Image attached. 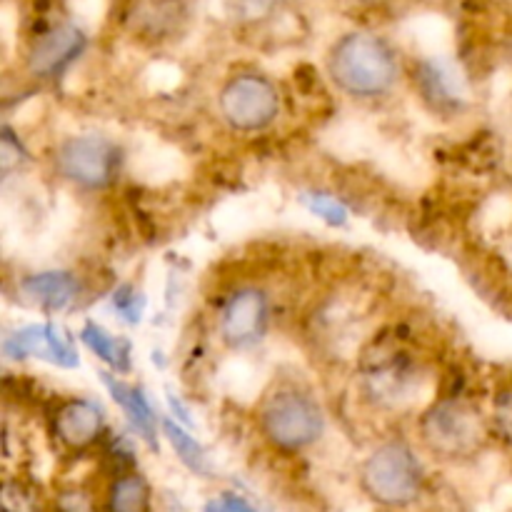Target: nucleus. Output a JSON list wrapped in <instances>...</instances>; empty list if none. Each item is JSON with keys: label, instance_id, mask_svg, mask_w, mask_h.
Wrapping results in <instances>:
<instances>
[{"label": "nucleus", "instance_id": "obj_23", "mask_svg": "<svg viewBox=\"0 0 512 512\" xmlns=\"http://www.w3.org/2000/svg\"><path fill=\"white\" fill-rule=\"evenodd\" d=\"M308 208L313 210L315 215H320L323 220L333 225H343L345 223V208L333 200L330 195H310L308 198Z\"/></svg>", "mask_w": 512, "mask_h": 512}, {"label": "nucleus", "instance_id": "obj_18", "mask_svg": "<svg viewBox=\"0 0 512 512\" xmlns=\"http://www.w3.org/2000/svg\"><path fill=\"white\" fill-rule=\"evenodd\" d=\"M490 430L512 448V385L498 390L490 410Z\"/></svg>", "mask_w": 512, "mask_h": 512}, {"label": "nucleus", "instance_id": "obj_12", "mask_svg": "<svg viewBox=\"0 0 512 512\" xmlns=\"http://www.w3.org/2000/svg\"><path fill=\"white\" fill-rule=\"evenodd\" d=\"M83 293V280L73 270H38L20 280V298L48 313H63Z\"/></svg>", "mask_w": 512, "mask_h": 512}, {"label": "nucleus", "instance_id": "obj_25", "mask_svg": "<svg viewBox=\"0 0 512 512\" xmlns=\"http://www.w3.org/2000/svg\"><path fill=\"white\" fill-rule=\"evenodd\" d=\"M205 512H253V508L235 495H223L218 500H210Z\"/></svg>", "mask_w": 512, "mask_h": 512}, {"label": "nucleus", "instance_id": "obj_10", "mask_svg": "<svg viewBox=\"0 0 512 512\" xmlns=\"http://www.w3.org/2000/svg\"><path fill=\"white\" fill-rule=\"evenodd\" d=\"M50 430L60 448L68 453H85L105 435V410L90 398H65L50 418Z\"/></svg>", "mask_w": 512, "mask_h": 512}, {"label": "nucleus", "instance_id": "obj_17", "mask_svg": "<svg viewBox=\"0 0 512 512\" xmlns=\"http://www.w3.org/2000/svg\"><path fill=\"white\" fill-rule=\"evenodd\" d=\"M160 425H163L165 440H168L170 448L175 450V455L183 460L185 468H190L198 475H210V460H208V453L203 450V445H200L193 435L185 433L180 425H175L173 420L165 418Z\"/></svg>", "mask_w": 512, "mask_h": 512}, {"label": "nucleus", "instance_id": "obj_3", "mask_svg": "<svg viewBox=\"0 0 512 512\" xmlns=\"http://www.w3.org/2000/svg\"><path fill=\"white\" fill-rule=\"evenodd\" d=\"M490 418L463 395L433 400L418 418V435L430 455L448 463L470 460L488 443Z\"/></svg>", "mask_w": 512, "mask_h": 512}, {"label": "nucleus", "instance_id": "obj_6", "mask_svg": "<svg viewBox=\"0 0 512 512\" xmlns=\"http://www.w3.org/2000/svg\"><path fill=\"white\" fill-rule=\"evenodd\" d=\"M123 168V148L100 133L70 135L53 153V170L63 183L83 193H100L118 180Z\"/></svg>", "mask_w": 512, "mask_h": 512}, {"label": "nucleus", "instance_id": "obj_13", "mask_svg": "<svg viewBox=\"0 0 512 512\" xmlns=\"http://www.w3.org/2000/svg\"><path fill=\"white\" fill-rule=\"evenodd\" d=\"M413 83L420 98L435 113H458L465 103L463 85H460L458 73L450 65L438 63V60H423L415 65Z\"/></svg>", "mask_w": 512, "mask_h": 512}, {"label": "nucleus", "instance_id": "obj_4", "mask_svg": "<svg viewBox=\"0 0 512 512\" xmlns=\"http://www.w3.org/2000/svg\"><path fill=\"white\" fill-rule=\"evenodd\" d=\"M280 108H283V95H280L278 83L263 70H235L218 90L220 118L240 135L268 130L278 120Z\"/></svg>", "mask_w": 512, "mask_h": 512}, {"label": "nucleus", "instance_id": "obj_19", "mask_svg": "<svg viewBox=\"0 0 512 512\" xmlns=\"http://www.w3.org/2000/svg\"><path fill=\"white\" fill-rule=\"evenodd\" d=\"M283 0H233V15L243 25H263L278 15Z\"/></svg>", "mask_w": 512, "mask_h": 512}, {"label": "nucleus", "instance_id": "obj_7", "mask_svg": "<svg viewBox=\"0 0 512 512\" xmlns=\"http://www.w3.org/2000/svg\"><path fill=\"white\" fill-rule=\"evenodd\" d=\"M423 370L408 350L383 348L368 353L360 368V393L380 410H398L410 405L420 393Z\"/></svg>", "mask_w": 512, "mask_h": 512}, {"label": "nucleus", "instance_id": "obj_16", "mask_svg": "<svg viewBox=\"0 0 512 512\" xmlns=\"http://www.w3.org/2000/svg\"><path fill=\"white\" fill-rule=\"evenodd\" d=\"M80 340L88 345V350H93L95 358L103 360L118 375L130 370V345L123 338H118V335L108 333L103 325L88 320L83 325V330H80Z\"/></svg>", "mask_w": 512, "mask_h": 512}, {"label": "nucleus", "instance_id": "obj_15", "mask_svg": "<svg viewBox=\"0 0 512 512\" xmlns=\"http://www.w3.org/2000/svg\"><path fill=\"white\" fill-rule=\"evenodd\" d=\"M150 508H153L150 485L140 473H120L108 485L105 493L108 512H150Z\"/></svg>", "mask_w": 512, "mask_h": 512}, {"label": "nucleus", "instance_id": "obj_5", "mask_svg": "<svg viewBox=\"0 0 512 512\" xmlns=\"http://www.w3.org/2000/svg\"><path fill=\"white\" fill-rule=\"evenodd\" d=\"M360 485L370 500L385 508H405L423 493L425 473L418 455L403 440H388L365 458Z\"/></svg>", "mask_w": 512, "mask_h": 512}, {"label": "nucleus", "instance_id": "obj_21", "mask_svg": "<svg viewBox=\"0 0 512 512\" xmlns=\"http://www.w3.org/2000/svg\"><path fill=\"white\" fill-rule=\"evenodd\" d=\"M3 512H40L38 498L23 483H5L3 488Z\"/></svg>", "mask_w": 512, "mask_h": 512}, {"label": "nucleus", "instance_id": "obj_2", "mask_svg": "<svg viewBox=\"0 0 512 512\" xmlns=\"http://www.w3.org/2000/svg\"><path fill=\"white\" fill-rule=\"evenodd\" d=\"M265 443L280 453H300L323 438L325 410L320 400L295 380H278L265 390L255 410Z\"/></svg>", "mask_w": 512, "mask_h": 512}, {"label": "nucleus", "instance_id": "obj_20", "mask_svg": "<svg viewBox=\"0 0 512 512\" xmlns=\"http://www.w3.org/2000/svg\"><path fill=\"white\" fill-rule=\"evenodd\" d=\"M55 508H58V512H100L93 495L80 488V485H70V488L60 490L58 498H55Z\"/></svg>", "mask_w": 512, "mask_h": 512}, {"label": "nucleus", "instance_id": "obj_24", "mask_svg": "<svg viewBox=\"0 0 512 512\" xmlns=\"http://www.w3.org/2000/svg\"><path fill=\"white\" fill-rule=\"evenodd\" d=\"M25 160V153L23 148H20L18 140L13 138V133L10 130H5L3 133V173L8 175L10 170L15 168V165H20Z\"/></svg>", "mask_w": 512, "mask_h": 512}, {"label": "nucleus", "instance_id": "obj_22", "mask_svg": "<svg viewBox=\"0 0 512 512\" xmlns=\"http://www.w3.org/2000/svg\"><path fill=\"white\" fill-rule=\"evenodd\" d=\"M115 308H118V313L123 315L128 323H138V320L143 318L145 308L143 293H138L133 285H123V288L115 293Z\"/></svg>", "mask_w": 512, "mask_h": 512}, {"label": "nucleus", "instance_id": "obj_1", "mask_svg": "<svg viewBox=\"0 0 512 512\" xmlns=\"http://www.w3.org/2000/svg\"><path fill=\"white\" fill-rule=\"evenodd\" d=\"M325 73L348 98L380 100L398 88L403 60L388 38L370 30H353L330 45Z\"/></svg>", "mask_w": 512, "mask_h": 512}, {"label": "nucleus", "instance_id": "obj_9", "mask_svg": "<svg viewBox=\"0 0 512 512\" xmlns=\"http://www.w3.org/2000/svg\"><path fill=\"white\" fill-rule=\"evenodd\" d=\"M83 30L73 23H55L30 43L25 53V73L35 80H53L63 75L85 53Z\"/></svg>", "mask_w": 512, "mask_h": 512}, {"label": "nucleus", "instance_id": "obj_14", "mask_svg": "<svg viewBox=\"0 0 512 512\" xmlns=\"http://www.w3.org/2000/svg\"><path fill=\"white\" fill-rule=\"evenodd\" d=\"M103 383L105 388H108V393L113 395L115 403L123 408L128 423L138 430L140 438H143L145 443L155 445V435H158V418H155L153 408H150V403L145 400V395L140 393V388L125 383L123 378H118V375L113 373H103Z\"/></svg>", "mask_w": 512, "mask_h": 512}, {"label": "nucleus", "instance_id": "obj_11", "mask_svg": "<svg viewBox=\"0 0 512 512\" xmlns=\"http://www.w3.org/2000/svg\"><path fill=\"white\" fill-rule=\"evenodd\" d=\"M5 353L10 358H40L58 368H75L78 365V350L73 340L53 323L25 325L15 330L5 340Z\"/></svg>", "mask_w": 512, "mask_h": 512}, {"label": "nucleus", "instance_id": "obj_8", "mask_svg": "<svg viewBox=\"0 0 512 512\" xmlns=\"http://www.w3.org/2000/svg\"><path fill=\"white\" fill-rule=\"evenodd\" d=\"M270 318V295L265 288L253 283L238 285L225 295L218 310V338L233 353H245L260 345L268 335Z\"/></svg>", "mask_w": 512, "mask_h": 512}]
</instances>
